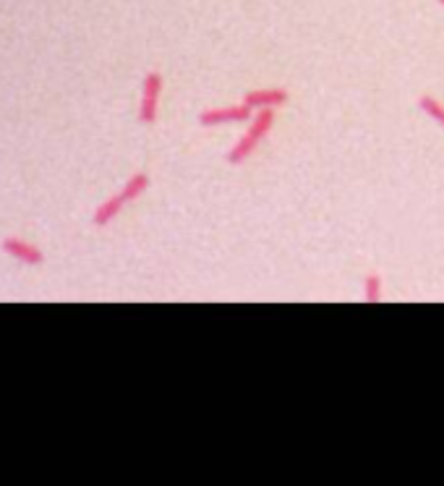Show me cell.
<instances>
[{
  "label": "cell",
  "instance_id": "cell-1",
  "mask_svg": "<svg viewBox=\"0 0 444 486\" xmlns=\"http://www.w3.org/2000/svg\"><path fill=\"white\" fill-rule=\"evenodd\" d=\"M272 129H275V110H272V108L256 110L254 113V118L249 120L246 134L233 144V149L225 155V160H228L230 165H243V162L256 152V147L261 144V139L267 136Z\"/></svg>",
  "mask_w": 444,
  "mask_h": 486
},
{
  "label": "cell",
  "instance_id": "cell-9",
  "mask_svg": "<svg viewBox=\"0 0 444 486\" xmlns=\"http://www.w3.org/2000/svg\"><path fill=\"white\" fill-rule=\"evenodd\" d=\"M363 301L366 303H379L381 301V277L377 272L363 277Z\"/></svg>",
  "mask_w": 444,
  "mask_h": 486
},
{
  "label": "cell",
  "instance_id": "cell-8",
  "mask_svg": "<svg viewBox=\"0 0 444 486\" xmlns=\"http://www.w3.org/2000/svg\"><path fill=\"white\" fill-rule=\"evenodd\" d=\"M418 108L429 115L431 120H436L439 126L444 129V105H442V100H436V97H431V94H424L421 100H418Z\"/></svg>",
  "mask_w": 444,
  "mask_h": 486
},
{
  "label": "cell",
  "instance_id": "cell-7",
  "mask_svg": "<svg viewBox=\"0 0 444 486\" xmlns=\"http://www.w3.org/2000/svg\"><path fill=\"white\" fill-rule=\"evenodd\" d=\"M147 188H149V175L147 173H133L129 181L123 184L121 193H123V199H126V202H133V199H139V196L147 191Z\"/></svg>",
  "mask_w": 444,
  "mask_h": 486
},
{
  "label": "cell",
  "instance_id": "cell-4",
  "mask_svg": "<svg viewBox=\"0 0 444 486\" xmlns=\"http://www.w3.org/2000/svg\"><path fill=\"white\" fill-rule=\"evenodd\" d=\"M290 100V92L282 89V87H272V89H251V92L243 94V102L254 108V110H264V108H272L278 110L282 105H287Z\"/></svg>",
  "mask_w": 444,
  "mask_h": 486
},
{
  "label": "cell",
  "instance_id": "cell-10",
  "mask_svg": "<svg viewBox=\"0 0 444 486\" xmlns=\"http://www.w3.org/2000/svg\"><path fill=\"white\" fill-rule=\"evenodd\" d=\"M439 3H442V6H444V0H439Z\"/></svg>",
  "mask_w": 444,
  "mask_h": 486
},
{
  "label": "cell",
  "instance_id": "cell-3",
  "mask_svg": "<svg viewBox=\"0 0 444 486\" xmlns=\"http://www.w3.org/2000/svg\"><path fill=\"white\" fill-rule=\"evenodd\" d=\"M254 118V108H249L246 102L241 105H225V108H209V110L199 113V123L202 126H225V123H241V120Z\"/></svg>",
  "mask_w": 444,
  "mask_h": 486
},
{
  "label": "cell",
  "instance_id": "cell-5",
  "mask_svg": "<svg viewBox=\"0 0 444 486\" xmlns=\"http://www.w3.org/2000/svg\"><path fill=\"white\" fill-rule=\"evenodd\" d=\"M3 251L8 254V257L19 259L21 264H42L45 262V257H42V251H39L34 243H27V241L21 238H13V236H8V238L3 241Z\"/></svg>",
  "mask_w": 444,
  "mask_h": 486
},
{
  "label": "cell",
  "instance_id": "cell-6",
  "mask_svg": "<svg viewBox=\"0 0 444 486\" xmlns=\"http://www.w3.org/2000/svg\"><path fill=\"white\" fill-rule=\"evenodd\" d=\"M126 199H123V193L118 191V193H112L110 199H105V202L100 204V207H97V210H94V225H97V228H105V225H110L112 220H115V217H118V215H121L123 212V207H126Z\"/></svg>",
  "mask_w": 444,
  "mask_h": 486
},
{
  "label": "cell",
  "instance_id": "cell-2",
  "mask_svg": "<svg viewBox=\"0 0 444 486\" xmlns=\"http://www.w3.org/2000/svg\"><path fill=\"white\" fill-rule=\"evenodd\" d=\"M165 79L157 71H149L141 84V102H139V120L141 123H155L159 113V94H162Z\"/></svg>",
  "mask_w": 444,
  "mask_h": 486
}]
</instances>
